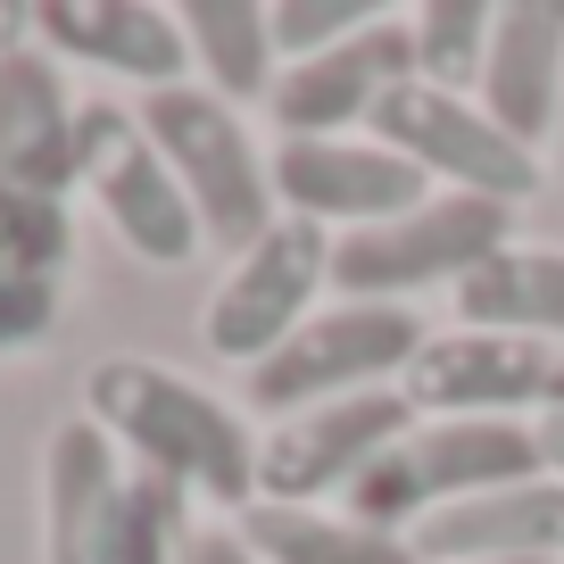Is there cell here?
<instances>
[{"label":"cell","instance_id":"7a4b0ae2","mask_svg":"<svg viewBox=\"0 0 564 564\" xmlns=\"http://www.w3.org/2000/svg\"><path fill=\"white\" fill-rule=\"evenodd\" d=\"M192 540L183 490L141 474L91 415L42 441V564H175Z\"/></svg>","mask_w":564,"mask_h":564},{"label":"cell","instance_id":"ac0fdd59","mask_svg":"<svg viewBox=\"0 0 564 564\" xmlns=\"http://www.w3.org/2000/svg\"><path fill=\"white\" fill-rule=\"evenodd\" d=\"M67 265H75V225H67V199H42V192H0V357L42 349V340L58 333Z\"/></svg>","mask_w":564,"mask_h":564},{"label":"cell","instance_id":"d4e9b609","mask_svg":"<svg viewBox=\"0 0 564 564\" xmlns=\"http://www.w3.org/2000/svg\"><path fill=\"white\" fill-rule=\"evenodd\" d=\"M25 34H34V9L0 0V51H25Z\"/></svg>","mask_w":564,"mask_h":564},{"label":"cell","instance_id":"9a60e30c","mask_svg":"<svg viewBox=\"0 0 564 564\" xmlns=\"http://www.w3.org/2000/svg\"><path fill=\"white\" fill-rule=\"evenodd\" d=\"M34 34L51 58H84L141 91H175L192 75L175 9H150V0H34Z\"/></svg>","mask_w":564,"mask_h":564},{"label":"cell","instance_id":"4fadbf2b","mask_svg":"<svg viewBox=\"0 0 564 564\" xmlns=\"http://www.w3.org/2000/svg\"><path fill=\"white\" fill-rule=\"evenodd\" d=\"M399 84H415V34H406V18H373L340 51L282 67L265 91V117L282 141H349L373 124V108Z\"/></svg>","mask_w":564,"mask_h":564},{"label":"cell","instance_id":"52a82bcc","mask_svg":"<svg viewBox=\"0 0 564 564\" xmlns=\"http://www.w3.org/2000/svg\"><path fill=\"white\" fill-rule=\"evenodd\" d=\"M75 192H91L100 225L150 265H192L208 249L183 183L159 159V141L141 133V108L84 100V117H75Z\"/></svg>","mask_w":564,"mask_h":564},{"label":"cell","instance_id":"2e32d148","mask_svg":"<svg viewBox=\"0 0 564 564\" xmlns=\"http://www.w3.org/2000/svg\"><path fill=\"white\" fill-rule=\"evenodd\" d=\"M415 564H556L564 556V481H507L465 507H441L406 531Z\"/></svg>","mask_w":564,"mask_h":564},{"label":"cell","instance_id":"9c48e42d","mask_svg":"<svg viewBox=\"0 0 564 564\" xmlns=\"http://www.w3.org/2000/svg\"><path fill=\"white\" fill-rule=\"evenodd\" d=\"M415 415H490V423H547L564 415V349L523 333H481V324H448L423 333L415 366L399 373Z\"/></svg>","mask_w":564,"mask_h":564},{"label":"cell","instance_id":"4316f807","mask_svg":"<svg viewBox=\"0 0 564 564\" xmlns=\"http://www.w3.org/2000/svg\"><path fill=\"white\" fill-rule=\"evenodd\" d=\"M556 166H564V117H556Z\"/></svg>","mask_w":564,"mask_h":564},{"label":"cell","instance_id":"6da1fadb","mask_svg":"<svg viewBox=\"0 0 564 564\" xmlns=\"http://www.w3.org/2000/svg\"><path fill=\"white\" fill-rule=\"evenodd\" d=\"M84 415L141 465V474L175 481L199 507H258V432L241 406L199 390L192 373L159 366V357H100L84 382Z\"/></svg>","mask_w":564,"mask_h":564},{"label":"cell","instance_id":"484cf974","mask_svg":"<svg viewBox=\"0 0 564 564\" xmlns=\"http://www.w3.org/2000/svg\"><path fill=\"white\" fill-rule=\"evenodd\" d=\"M540 457H547V474L564 481V415H547V423H540Z\"/></svg>","mask_w":564,"mask_h":564},{"label":"cell","instance_id":"d6986e66","mask_svg":"<svg viewBox=\"0 0 564 564\" xmlns=\"http://www.w3.org/2000/svg\"><path fill=\"white\" fill-rule=\"evenodd\" d=\"M457 324L481 333H523V340H556L564 349V249L547 241H507L490 265L457 282Z\"/></svg>","mask_w":564,"mask_h":564},{"label":"cell","instance_id":"ba28073f","mask_svg":"<svg viewBox=\"0 0 564 564\" xmlns=\"http://www.w3.org/2000/svg\"><path fill=\"white\" fill-rule=\"evenodd\" d=\"M333 291V232L300 225V216H274V232L241 249L225 265V282L199 307V340L225 366H265L282 340L316 316V300Z\"/></svg>","mask_w":564,"mask_h":564},{"label":"cell","instance_id":"5bb4252c","mask_svg":"<svg viewBox=\"0 0 564 564\" xmlns=\"http://www.w3.org/2000/svg\"><path fill=\"white\" fill-rule=\"evenodd\" d=\"M474 100L507 141L540 159L564 117V0H498L490 18V58H481Z\"/></svg>","mask_w":564,"mask_h":564},{"label":"cell","instance_id":"7402d4cb","mask_svg":"<svg viewBox=\"0 0 564 564\" xmlns=\"http://www.w3.org/2000/svg\"><path fill=\"white\" fill-rule=\"evenodd\" d=\"M490 18H498L490 0H432V9H415V18H406V34H415V75L474 100L481 58H490Z\"/></svg>","mask_w":564,"mask_h":564},{"label":"cell","instance_id":"44dd1931","mask_svg":"<svg viewBox=\"0 0 564 564\" xmlns=\"http://www.w3.org/2000/svg\"><path fill=\"white\" fill-rule=\"evenodd\" d=\"M232 531L249 540L258 564H415V547L399 531L349 523V514H324V507H241Z\"/></svg>","mask_w":564,"mask_h":564},{"label":"cell","instance_id":"3957f363","mask_svg":"<svg viewBox=\"0 0 564 564\" xmlns=\"http://www.w3.org/2000/svg\"><path fill=\"white\" fill-rule=\"evenodd\" d=\"M547 457H540V423H490V415H423L399 448L357 474V490L340 498L349 523H373V531H415L423 514L441 507H465L481 490H507V481H540Z\"/></svg>","mask_w":564,"mask_h":564},{"label":"cell","instance_id":"5b68a950","mask_svg":"<svg viewBox=\"0 0 564 564\" xmlns=\"http://www.w3.org/2000/svg\"><path fill=\"white\" fill-rule=\"evenodd\" d=\"M514 241V208L474 192H432L423 208L390 216L373 232H340L333 241V291L366 307H399L415 291H457L474 265H490Z\"/></svg>","mask_w":564,"mask_h":564},{"label":"cell","instance_id":"603a6c76","mask_svg":"<svg viewBox=\"0 0 564 564\" xmlns=\"http://www.w3.org/2000/svg\"><path fill=\"white\" fill-rule=\"evenodd\" d=\"M382 18L373 0H274L265 9V25H274V58H324V51H340L349 34H366V25Z\"/></svg>","mask_w":564,"mask_h":564},{"label":"cell","instance_id":"e0dca14e","mask_svg":"<svg viewBox=\"0 0 564 564\" xmlns=\"http://www.w3.org/2000/svg\"><path fill=\"white\" fill-rule=\"evenodd\" d=\"M75 117L84 100H67V75L42 42L0 51V192H75Z\"/></svg>","mask_w":564,"mask_h":564},{"label":"cell","instance_id":"ffe728a7","mask_svg":"<svg viewBox=\"0 0 564 564\" xmlns=\"http://www.w3.org/2000/svg\"><path fill=\"white\" fill-rule=\"evenodd\" d=\"M183 42H192L199 91L216 100H265L274 91V25H265V0H183L175 9Z\"/></svg>","mask_w":564,"mask_h":564},{"label":"cell","instance_id":"7c38bea8","mask_svg":"<svg viewBox=\"0 0 564 564\" xmlns=\"http://www.w3.org/2000/svg\"><path fill=\"white\" fill-rule=\"evenodd\" d=\"M265 166H274V208L300 216V225H324L333 241L340 232H373V225H390V216H406V208L432 199V183H423L399 150H382L373 133L274 141Z\"/></svg>","mask_w":564,"mask_h":564},{"label":"cell","instance_id":"8992f818","mask_svg":"<svg viewBox=\"0 0 564 564\" xmlns=\"http://www.w3.org/2000/svg\"><path fill=\"white\" fill-rule=\"evenodd\" d=\"M415 349H423L415 307H366V300L316 307L265 366H249V406H258L265 423H282V415H307V406H324V399L390 390L415 366Z\"/></svg>","mask_w":564,"mask_h":564},{"label":"cell","instance_id":"8fae6325","mask_svg":"<svg viewBox=\"0 0 564 564\" xmlns=\"http://www.w3.org/2000/svg\"><path fill=\"white\" fill-rule=\"evenodd\" d=\"M406 390H357V399H324L307 415H282L258 432V507H316V498H349L382 448L415 432Z\"/></svg>","mask_w":564,"mask_h":564},{"label":"cell","instance_id":"cb8c5ba5","mask_svg":"<svg viewBox=\"0 0 564 564\" xmlns=\"http://www.w3.org/2000/svg\"><path fill=\"white\" fill-rule=\"evenodd\" d=\"M175 564H258V556H249V540L232 523H192V540H183Z\"/></svg>","mask_w":564,"mask_h":564},{"label":"cell","instance_id":"30bf717a","mask_svg":"<svg viewBox=\"0 0 564 564\" xmlns=\"http://www.w3.org/2000/svg\"><path fill=\"white\" fill-rule=\"evenodd\" d=\"M382 150H399L423 183L441 192H474V199H498V208H523L540 192V159L523 141H507L490 124V108L465 100V91H441V84H399L366 124Z\"/></svg>","mask_w":564,"mask_h":564},{"label":"cell","instance_id":"277c9868","mask_svg":"<svg viewBox=\"0 0 564 564\" xmlns=\"http://www.w3.org/2000/svg\"><path fill=\"white\" fill-rule=\"evenodd\" d=\"M141 133L159 141L166 175L183 183V199H192L199 232H208L216 249H232L241 258L258 232H274V166H265V150L249 141L241 108L216 100V91L199 84H175V91H141Z\"/></svg>","mask_w":564,"mask_h":564}]
</instances>
